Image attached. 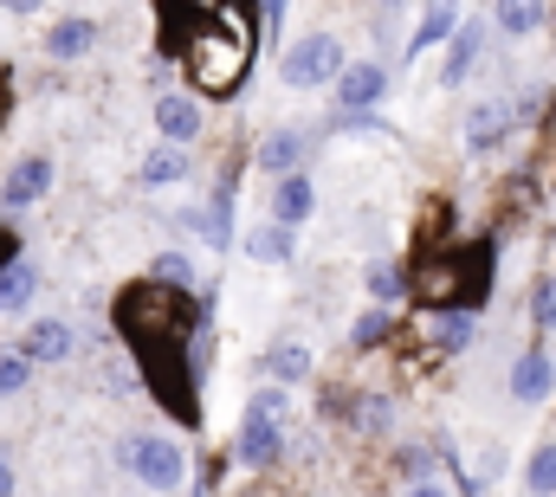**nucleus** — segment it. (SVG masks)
Returning <instances> with one entry per match:
<instances>
[{
	"label": "nucleus",
	"mask_w": 556,
	"mask_h": 497,
	"mask_svg": "<svg viewBox=\"0 0 556 497\" xmlns=\"http://www.w3.org/2000/svg\"><path fill=\"white\" fill-rule=\"evenodd\" d=\"M20 356H26V362H65V356H72V323H59V317L33 323L26 343H20Z\"/></svg>",
	"instance_id": "obj_13"
},
{
	"label": "nucleus",
	"mask_w": 556,
	"mask_h": 497,
	"mask_svg": "<svg viewBox=\"0 0 556 497\" xmlns=\"http://www.w3.org/2000/svg\"><path fill=\"white\" fill-rule=\"evenodd\" d=\"M492 291V246H453V310H479Z\"/></svg>",
	"instance_id": "obj_5"
},
{
	"label": "nucleus",
	"mask_w": 556,
	"mask_h": 497,
	"mask_svg": "<svg viewBox=\"0 0 556 497\" xmlns=\"http://www.w3.org/2000/svg\"><path fill=\"white\" fill-rule=\"evenodd\" d=\"M278 72H285V85H291V91H311V85H330V78L343 72V39H330V33H311V39H298V46H285V59H278Z\"/></svg>",
	"instance_id": "obj_3"
},
{
	"label": "nucleus",
	"mask_w": 556,
	"mask_h": 497,
	"mask_svg": "<svg viewBox=\"0 0 556 497\" xmlns=\"http://www.w3.org/2000/svg\"><path fill=\"white\" fill-rule=\"evenodd\" d=\"M492 20H498V33L525 39V33H538V26H544V7H531V0H498V7H492Z\"/></svg>",
	"instance_id": "obj_17"
},
{
	"label": "nucleus",
	"mask_w": 556,
	"mask_h": 497,
	"mask_svg": "<svg viewBox=\"0 0 556 497\" xmlns=\"http://www.w3.org/2000/svg\"><path fill=\"white\" fill-rule=\"evenodd\" d=\"M395 472H402L408 485H427V453H420V446H402V453H395Z\"/></svg>",
	"instance_id": "obj_30"
},
{
	"label": "nucleus",
	"mask_w": 556,
	"mask_h": 497,
	"mask_svg": "<svg viewBox=\"0 0 556 497\" xmlns=\"http://www.w3.org/2000/svg\"><path fill=\"white\" fill-rule=\"evenodd\" d=\"M155 124H162L168 142H194V136H201V104L181 98V91H168V98L155 104Z\"/></svg>",
	"instance_id": "obj_15"
},
{
	"label": "nucleus",
	"mask_w": 556,
	"mask_h": 497,
	"mask_svg": "<svg viewBox=\"0 0 556 497\" xmlns=\"http://www.w3.org/2000/svg\"><path fill=\"white\" fill-rule=\"evenodd\" d=\"M311 207H317V194H311V175H285L278 181V194H273V227H304L311 220Z\"/></svg>",
	"instance_id": "obj_11"
},
{
	"label": "nucleus",
	"mask_w": 556,
	"mask_h": 497,
	"mask_svg": "<svg viewBox=\"0 0 556 497\" xmlns=\"http://www.w3.org/2000/svg\"><path fill=\"white\" fill-rule=\"evenodd\" d=\"M0 124H7V78H0Z\"/></svg>",
	"instance_id": "obj_35"
},
{
	"label": "nucleus",
	"mask_w": 556,
	"mask_h": 497,
	"mask_svg": "<svg viewBox=\"0 0 556 497\" xmlns=\"http://www.w3.org/2000/svg\"><path fill=\"white\" fill-rule=\"evenodd\" d=\"M194 227H201L207 246H227L233 240V181L214 188V201H207V214H194Z\"/></svg>",
	"instance_id": "obj_16"
},
{
	"label": "nucleus",
	"mask_w": 556,
	"mask_h": 497,
	"mask_svg": "<svg viewBox=\"0 0 556 497\" xmlns=\"http://www.w3.org/2000/svg\"><path fill=\"white\" fill-rule=\"evenodd\" d=\"M389 420H395V413H389L382 394H363V400L350 407V426H356V433H389Z\"/></svg>",
	"instance_id": "obj_26"
},
{
	"label": "nucleus",
	"mask_w": 556,
	"mask_h": 497,
	"mask_svg": "<svg viewBox=\"0 0 556 497\" xmlns=\"http://www.w3.org/2000/svg\"><path fill=\"white\" fill-rule=\"evenodd\" d=\"M369 284H376V297H402V278H395L389 265H376V271H369Z\"/></svg>",
	"instance_id": "obj_31"
},
{
	"label": "nucleus",
	"mask_w": 556,
	"mask_h": 497,
	"mask_svg": "<svg viewBox=\"0 0 556 497\" xmlns=\"http://www.w3.org/2000/svg\"><path fill=\"white\" fill-rule=\"evenodd\" d=\"M207 317V304H194L188 291H168L155 278H137L117 291V330L137 356H155V349H188L194 323Z\"/></svg>",
	"instance_id": "obj_2"
},
{
	"label": "nucleus",
	"mask_w": 556,
	"mask_h": 497,
	"mask_svg": "<svg viewBox=\"0 0 556 497\" xmlns=\"http://www.w3.org/2000/svg\"><path fill=\"white\" fill-rule=\"evenodd\" d=\"M46 188H52V162L46 155H26V162H13L7 168V181H0V207H33V201H46Z\"/></svg>",
	"instance_id": "obj_7"
},
{
	"label": "nucleus",
	"mask_w": 556,
	"mask_h": 497,
	"mask_svg": "<svg viewBox=\"0 0 556 497\" xmlns=\"http://www.w3.org/2000/svg\"><path fill=\"white\" fill-rule=\"evenodd\" d=\"M525 492L531 497H556V446H538L525 466Z\"/></svg>",
	"instance_id": "obj_25"
},
{
	"label": "nucleus",
	"mask_w": 556,
	"mask_h": 497,
	"mask_svg": "<svg viewBox=\"0 0 556 497\" xmlns=\"http://www.w3.org/2000/svg\"><path fill=\"white\" fill-rule=\"evenodd\" d=\"M472 330H479V323H472L466 310H440V317H433V343H440L446 356H459V349L472 343Z\"/></svg>",
	"instance_id": "obj_20"
},
{
	"label": "nucleus",
	"mask_w": 556,
	"mask_h": 497,
	"mask_svg": "<svg viewBox=\"0 0 556 497\" xmlns=\"http://www.w3.org/2000/svg\"><path fill=\"white\" fill-rule=\"evenodd\" d=\"M7 265H20V240H13V233L0 227V271H7Z\"/></svg>",
	"instance_id": "obj_32"
},
{
	"label": "nucleus",
	"mask_w": 556,
	"mask_h": 497,
	"mask_svg": "<svg viewBox=\"0 0 556 497\" xmlns=\"http://www.w3.org/2000/svg\"><path fill=\"white\" fill-rule=\"evenodd\" d=\"M408 497H446L440 485H408Z\"/></svg>",
	"instance_id": "obj_34"
},
{
	"label": "nucleus",
	"mask_w": 556,
	"mask_h": 497,
	"mask_svg": "<svg viewBox=\"0 0 556 497\" xmlns=\"http://www.w3.org/2000/svg\"><path fill=\"white\" fill-rule=\"evenodd\" d=\"M26 381H33V362H26L20 349H7V356H0V394H20Z\"/></svg>",
	"instance_id": "obj_28"
},
{
	"label": "nucleus",
	"mask_w": 556,
	"mask_h": 497,
	"mask_svg": "<svg viewBox=\"0 0 556 497\" xmlns=\"http://www.w3.org/2000/svg\"><path fill=\"white\" fill-rule=\"evenodd\" d=\"M531 317H538V330H556V278H544L531 291Z\"/></svg>",
	"instance_id": "obj_29"
},
{
	"label": "nucleus",
	"mask_w": 556,
	"mask_h": 497,
	"mask_svg": "<svg viewBox=\"0 0 556 497\" xmlns=\"http://www.w3.org/2000/svg\"><path fill=\"white\" fill-rule=\"evenodd\" d=\"M453 26H459V13H453V7H427V13H420L415 46H408V59H415V52H427V46H440V39H446Z\"/></svg>",
	"instance_id": "obj_24"
},
{
	"label": "nucleus",
	"mask_w": 556,
	"mask_h": 497,
	"mask_svg": "<svg viewBox=\"0 0 556 497\" xmlns=\"http://www.w3.org/2000/svg\"><path fill=\"white\" fill-rule=\"evenodd\" d=\"M247 258L285 265V258H291V233H285V227H253V233H247Z\"/></svg>",
	"instance_id": "obj_22"
},
{
	"label": "nucleus",
	"mask_w": 556,
	"mask_h": 497,
	"mask_svg": "<svg viewBox=\"0 0 556 497\" xmlns=\"http://www.w3.org/2000/svg\"><path fill=\"white\" fill-rule=\"evenodd\" d=\"M382 91H389V72L369 65V59H356V65L337 72V104H343V117H369V111L382 104Z\"/></svg>",
	"instance_id": "obj_6"
},
{
	"label": "nucleus",
	"mask_w": 556,
	"mask_h": 497,
	"mask_svg": "<svg viewBox=\"0 0 556 497\" xmlns=\"http://www.w3.org/2000/svg\"><path fill=\"white\" fill-rule=\"evenodd\" d=\"M518 124V111H511V98H492V104H472L466 111V149L472 155H485V149H498L505 136Z\"/></svg>",
	"instance_id": "obj_8"
},
{
	"label": "nucleus",
	"mask_w": 556,
	"mask_h": 497,
	"mask_svg": "<svg viewBox=\"0 0 556 497\" xmlns=\"http://www.w3.org/2000/svg\"><path fill=\"white\" fill-rule=\"evenodd\" d=\"M0 497H13V466H7V453H0Z\"/></svg>",
	"instance_id": "obj_33"
},
{
	"label": "nucleus",
	"mask_w": 556,
	"mask_h": 497,
	"mask_svg": "<svg viewBox=\"0 0 556 497\" xmlns=\"http://www.w3.org/2000/svg\"><path fill=\"white\" fill-rule=\"evenodd\" d=\"M240 466H278V453H285V426L266 420L260 407H247V420H240Z\"/></svg>",
	"instance_id": "obj_9"
},
{
	"label": "nucleus",
	"mask_w": 556,
	"mask_h": 497,
	"mask_svg": "<svg viewBox=\"0 0 556 497\" xmlns=\"http://www.w3.org/2000/svg\"><path fill=\"white\" fill-rule=\"evenodd\" d=\"M181 175H188V155H181L175 142H168V149H155V155L142 162V181H149V188H168V181H181Z\"/></svg>",
	"instance_id": "obj_23"
},
{
	"label": "nucleus",
	"mask_w": 556,
	"mask_h": 497,
	"mask_svg": "<svg viewBox=\"0 0 556 497\" xmlns=\"http://www.w3.org/2000/svg\"><path fill=\"white\" fill-rule=\"evenodd\" d=\"M382 336H389V310H363V317H356V330H350V343H356V349H376Z\"/></svg>",
	"instance_id": "obj_27"
},
{
	"label": "nucleus",
	"mask_w": 556,
	"mask_h": 497,
	"mask_svg": "<svg viewBox=\"0 0 556 497\" xmlns=\"http://www.w3.org/2000/svg\"><path fill=\"white\" fill-rule=\"evenodd\" d=\"M33 291H39V271H33V265H26V258H20V265H7V271H0V310H20V304H26V297H33Z\"/></svg>",
	"instance_id": "obj_21"
},
{
	"label": "nucleus",
	"mask_w": 556,
	"mask_h": 497,
	"mask_svg": "<svg viewBox=\"0 0 556 497\" xmlns=\"http://www.w3.org/2000/svg\"><path fill=\"white\" fill-rule=\"evenodd\" d=\"M304 149H311V136H304V129H273V136L253 149V162H260L266 175H278V181H285V175H298Z\"/></svg>",
	"instance_id": "obj_10"
},
{
	"label": "nucleus",
	"mask_w": 556,
	"mask_h": 497,
	"mask_svg": "<svg viewBox=\"0 0 556 497\" xmlns=\"http://www.w3.org/2000/svg\"><path fill=\"white\" fill-rule=\"evenodd\" d=\"M91 46H98V20H85V13H72V20H59L46 33V52L52 59H85Z\"/></svg>",
	"instance_id": "obj_14"
},
{
	"label": "nucleus",
	"mask_w": 556,
	"mask_h": 497,
	"mask_svg": "<svg viewBox=\"0 0 556 497\" xmlns=\"http://www.w3.org/2000/svg\"><path fill=\"white\" fill-rule=\"evenodd\" d=\"M124 466L137 472L149 492H175V485L188 479V459H181V446H175V439H155V433L124 439Z\"/></svg>",
	"instance_id": "obj_4"
},
{
	"label": "nucleus",
	"mask_w": 556,
	"mask_h": 497,
	"mask_svg": "<svg viewBox=\"0 0 556 497\" xmlns=\"http://www.w3.org/2000/svg\"><path fill=\"white\" fill-rule=\"evenodd\" d=\"M266 374H273V381H304V374H311V349H304V343H291V336H285V343H273Z\"/></svg>",
	"instance_id": "obj_18"
},
{
	"label": "nucleus",
	"mask_w": 556,
	"mask_h": 497,
	"mask_svg": "<svg viewBox=\"0 0 556 497\" xmlns=\"http://www.w3.org/2000/svg\"><path fill=\"white\" fill-rule=\"evenodd\" d=\"M551 387H556V362L544 349H525V356L511 362V394H518V400H544Z\"/></svg>",
	"instance_id": "obj_12"
},
{
	"label": "nucleus",
	"mask_w": 556,
	"mask_h": 497,
	"mask_svg": "<svg viewBox=\"0 0 556 497\" xmlns=\"http://www.w3.org/2000/svg\"><path fill=\"white\" fill-rule=\"evenodd\" d=\"M472 65H479V26H459L453 46H446V85H459Z\"/></svg>",
	"instance_id": "obj_19"
},
{
	"label": "nucleus",
	"mask_w": 556,
	"mask_h": 497,
	"mask_svg": "<svg viewBox=\"0 0 556 497\" xmlns=\"http://www.w3.org/2000/svg\"><path fill=\"white\" fill-rule=\"evenodd\" d=\"M181 65L194 78L201 98H233L253 72V33H247V13L233 7H194V26L181 39Z\"/></svg>",
	"instance_id": "obj_1"
}]
</instances>
